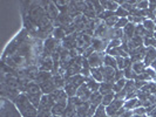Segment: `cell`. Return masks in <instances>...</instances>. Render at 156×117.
<instances>
[{
	"instance_id": "8d00e7d4",
	"label": "cell",
	"mask_w": 156,
	"mask_h": 117,
	"mask_svg": "<svg viewBox=\"0 0 156 117\" xmlns=\"http://www.w3.org/2000/svg\"><path fill=\"white\" fill-rule=\"evenodd\" d=\"M92 4H93L94 11H95L96 15H100L102 12L105 11V8L102 7V5H101V1H92Z\"/></svg>"
},
{
	"instance_id": "ba28073f",
	"label": "cell",
	"mask_w": 156,
	"mask_h": 117,
	"mask_svg": "<svg viewBox=\"0 0 156 117\" xmlns=\"http://www.w3.org/2000/svg\"><path fill=\"white\" fill-rule=\"evenodd\" d=\"M60 46H61V41L56 40L53 36H51V38H48L47 40L44 41V49L47 50V52H49L51 54L55 53Z\"/></svg>"
},
{
	"instance_id": "d6986e66",
	"label": "cell",
	"mask_w": 156,
	"mask_h": 117,
	"mask_svg": "<svg viewBox=\"0 0 156 117\" xmlns=\"http://www.w3.org/2000/svg\"><path fill=\"white\" fill-rule=\"evenodd\" d=\"M52 77H53V74L51 71H39V74H38V76H37L34 82H37L40 86L41 83H44V82H46L48 80H51Z\"/></svg>"
},
{
	"instance_id": "ac0fdd59",
	"label": "cell",
	"mask_w": 156,
	"mask_h": 117,
	"mask_svg": "<svg viewBox=\"0 0 156 117\" xmlns=\"http://www.w3.org/2000/svg\"><path fill=\"white\" fill-rule=\"evenodd\" d=\"M102 7L105 8V11H110V12H116L117 8L120 7V5L117 4V1H110V0H105L101 1Z\"/></svg>"
},
{
	"instance_id": "cb8c5ba5",
	"label": "cell",
	"mask_w": 156,
	"mask_h": 117,
	"mask_svg": "<svg viewBox=\"0 0 156 117\" xmlns=\"http://www.w3.org/2000/svg\"><path fill=\"white\" fill-rule=\"evenodd\" d=\"M102 100H103V96L99 91H95V93H92L89 102H90V104H93L95 107H99L102 104Z\"/></svg>"
},
{
	"instance_id": "e575fe53",
	"label": "cell",
	"mask_w": 156,
	"mask_h": 117,
	"mask_svg": "<svg viewBox=\"0 0 156 117\" xmlns=\"http://www.w3.org/2000/svg\"><path fill=\"white\" fill-rule=\"evenodd\" d=\"M128 23H129V21H128V18H120L114 28H117V29H123V28H125Z\"/></svg>"
},
{
	"instance_id": "2e32d148",
	"label": "cell",
	"mask_w": 156,
	"mask_h": 117,
	"mask_svg": "<svg viewBox=\"0 0 156 117\" xmlns=\"http://www.w3.org/2000/svg\"><path fill=\"white\" fill-rule=\"evenodd\" d=\"M90 107V102H82L80 105L76 107V116L78 117H87L88 110Z\"/></svg>"
},
{
	"instance_id": "ee69618b",
	"label": "cell",
	"mask_w": 156,
	"mask_h": 117,
	"mask_svg": "<svg viewBox=\"0 0 156 117\" xmlns=\"http://www.w3.org/2000/svg\"><path fill=\"white\" fill-rule=\"evenodd\" d=\"M122 78H125V71L123 70H117L116 74H115V82L119 80H122Z\"/></svg>"
},
{
	"instance_id": "d4e9b609",
	"label": "cell",
	"mask_w": 156,
	"mask_h": 117,
	"mask_svg": "<svg viewBox=\"0 0 156 117\" xmlns=\"http://www.w3.org/2000/svg\"><path fill=\"white\" fill-rule=\"evenodd\" d=\"M103 66L106 67H112L114 69H117V64H116V59L114 56H110L106 53V56L103 59Z\"/></svg>"
},
{
	"instance_id": "836d02e7",
	"label": "cell",
	"mask_w": 156,
	"mask_h": 117,
	"mask_svg": "<svg viewBox=\"0 0 156 117\" xmlns=\"http://www.w3.org/2000/svg\"><path fill=\"white\" fill-rule=\"evenodd\" d=\"M119 19H120V18H117L116 15H113V16H110V18H108L107 20H105V23H106L108 27H110V28H114L115 25L117 23V21H119Z\"/></svg>"
},
{
	"instance_id": "ffe728a7",
	"label": "cell",
	"mask_w": 156,
	"mask_h": 117,
	"mask_svg": "<svg viewBox=\"0 0 156 117\" xmlns=\"http://www.w3.org/2000/svg\"><path fill=\"white\" fill-rule=\"evenodd\" d=\"M113 86H114V83H112V82H101V83H100L99 93L101 94L102 96H105V95H107V94L114 93V91H113Z\"/></svg>"
},
{
	"instance_id": "ab89813d",
	"label": "cell",
	"mask_w": 156,
	"mask_h": 117,
	"mask_svg": "<svg viewBox=\"0 0 156 117\" xmlns=\"http://www.w3.org/2000/svg\"><path fill=\"white\" fill-rule=\"evenodd\" d=\"M144 73L148 75L151 81H156V70H154L151 67H148L147 69L144 70Z\"/></svg>"
},
{
	"instance_id": "f1b7e54d",
	"label": "cell",
	"mask_w": 156,
	"mask_h": 117,
	"mask_svg": "<svg viewBox=\"0 0 156 117\" xmlns=\"http://www.w3.org/2000/svg\"><path fill=\"white\" fill-rule=\"evenodd\" d=\"M126 83H127V80H126V78H122V80L116 81V82L114 83V86H113V91H114L115 94L122 91V90L125 89Z\"/></svg>"
},
{
	"instance_id": "7bdbcfd3",
	"label": "cell",
	"mask_w": 156,
	"mask_h": 117,
	"mask_svg": "<svg viewBox=\"0 0 156 117\" xmlns=\"http://www.w3.org/2000/svg\"><path fill=\"white\" fill-rule=\"evenodd\" d=\"M94 52H95V50H94L93 47H92V46L88 47V48H86V49H85V52H83V54H82V56H83V57H86V59H88V57H89L90 55L93 54Z\"/></svg>"
},
{
	"instance_id": "60d3db41",
	"label": "cell",
	"mask_w": 156,
	"mask_h": 117,
	"mask_svg": "<svg viewBox=\"0 0 156 117\" xmlns=\"http://www.w3.org/2000/svg\"><path fill=\"white\" fill-rule=\"evenodd\" d=\"M136 8L140 11H144L149 8V1H137L136 4Z\"/></svg>"
},
{
	"instance_id": "f546056e",
	"label": "cell",
	"mask_w": 156,
	"mask_h": 117,
	"mask_svg": "<svg viewBox=\"0 0 156 117\" xmlns=\"http://www.w3.org/2000/svg\"><path fill=\"white\" fill-rule=\"evenodd\" d=\"M42 95L44 94L40 93V94H37V95H30V96H27L28 97V100L31 101V103L38 109L40 105V102H41V97H42Z\"/></svg>"
},
{
	"instance_id": "8992f818",
	"label": "cell",
	"mask_w": 156,
	"mask_h": 117,
	"mask_svg": "<svg viewBox=\"0 0 156 117\" xmlns=\"http://www.w3.org/2000/svg\"><path fill=\"white\" fill-rule=\"evenodd\" d=\"M123 104H125L123 100H116L115 98L108 107H106V111H107L108 117H116L119 110L121 108H123Z\"/></svg>"
},
{
	"instance_id": "d590c367",
	"label": "cell",
	"mask_w": 156,
	"mask_h": 117,
	"mask_svg": "<svg viewBox=\"0 0 156 117\" xmlns=\"http://www.w3.org/2000/svg\"><path fill=\"white\" fill-rule=\"evenodd\" d=\"M115 15L117 16V18H128V16L130 15V13L127 11V9H125L123 7H120L117 8V11L115 12Z\"/></svg>"
},
{
	"instance_id": "44dd1931",
	"label": "cell",
	"mask_w": 156,
	"mask_h": 117,
	"mask_svg": "<svg viewBox=\"0 0 156 117\" xmlns=\"http://www.w3.org/2000/svg\"><path fill=\"white\" fill-rule=\"evenodd\" d=\"M135 28H136V25L129 22L125 28H123V36H126L127 39H132L134 35H135Z\"/></svg>"
},
{
	"instance_id": "4dcf8cb0",
	"label": "cell",
	"mask_w": 156,
	"mask_h": 117,
	"mask_svg": "<svg viewBox=\"0 0 156 117\" xmlns=\"http://www.w3.org/2000/svg\"><path fill=\"white\" fill-rule=\"evenodd\" d=\"M142 26L144 27V29L147 32H151V33H155V22L154 20L151 19H144V21L142 22Z\"/></svg>"
},
{
	"instance_id": "5b68a950",
	"label": "cell",
	"mask_w": 156,
	"mask_h": 117,
	"mask_svg": "<svg viewBox=\"0 0 156 117\" xmlns=\"http://www.w3.org/2000/svg\"><path fill=\"white\" fill-rule=\"evenodd\" d=\"M106 56V53H98L94 52L93 54L88 57V62L90 68H100L103 66V59Z\"/></svg>"
},
{
	"instance_id": "5bb4252c",
	"label": "cell",
	"mask_w": 156,
	"mask_h": 117,
	"mask_svg": "<svg viewBox=\"0 0 156 117\" xmlns=\"http://www.w3.org/2000/svg\"><path fill=\"white\" fill-rule=\"evenodd\" d=\"M23 93L26 94L27 96H30V95H37V94H40L42 93V91H41V88H40L39 84L37 82L32 81L30 83H27V86L25 87Z\"/></svg>"
},
{
	"instance_id": "7dc6e473",
	"label": "cell",
	"mask_w": 156,
	"mask_h": 117,
	"mask_svg": "<svg viewBox=\"0 0 156 117\" xmlns=\"http://www.w3.org/2000/svg\"><path fill=\"white\" fill-rule=\"evenodd\" d=\"M53 117H61V116H53Z\"/></svg>"
},
{
	"instance_id": "bcb514c9",
	"label": "cell",
	"mask_w": 156,
	"mask_h": 117,
	"mask_svg": "<svg viewBox=\"0 0 156 117\" xmlns=\"http://www.w3.org/2000/svg\"><path fill=\"white\" fill-rule=\"evenodd\" d=\"M154 22H155V31H154V32H155V33H156V19H155V20H154Z\"/></svg>"
},
{
	"instance_id": "484cf974",
	"label": "cell",
	"mask_w": 156,
	"mask_h": 117,
	"mask_svg": "<svg viewBox=\"0 0 156 117\" xmlns=\"http://www.w3.org/2000/svg\"><path fill=\"white\" fill-rule=\"evenodd\" d=\"M132 69H133V71L136 75H141V74L144 73V70L147 69V67H146V64H144L143 61H141V62L133 63V64H132Z\"/></svg>"
},
{
	"instance_id": "b9f144b4",
	"label": "cell",
	"mask_w": 156,
	"mask_h": 117,
	"mask_svg": "<svg viewBox=\"0 0 156 117\" xmlns=\"http://www.w3.org/2000/svg\"><path fill=\"white\" fill-rule=\"evenodd\" d=\"M133 114H134V115L144 116V115H147V109H146L144 107H140V108H137V109L133 110Z\"/></svg>"
},
{
	"instance_id": "e0dca14e",
	"label": "cell",
	"mask_w": 156,
	"mask_h": 117,
	"mask_svg": "<svg viewBox=\"0 0 156 117\" xmlns=\"http://www.w3.org/2000/svg\"><path fill=\"white\" fill-rule=\"evenodd\" d=\"M142 107V104H141L140 100L136 97V98H132V100H126L125 101V104H123V108L127 110H135L137 109V108H140Z\"/></svg>"
},
{
	"instance_id": "9a60e30c",
	"label": "cell",
	"mask_w": 156,
	"mask_h": 117,
	"mask_svg": "<svg viewBox=\"0 0 156 117\" xmlns=\"http://www.w3.org/2000/svg\"><path fill=\"white\" fill-rule=\"evenodd\" d=\"M66 81L72 83V84H74L76 88H79V87H81L82 84L86 83V77H83L81 74H78V75H74V76H70V77L66 78Z\"/></svg>"
},
{
	"instance_id": "9c48e42d",
	"label": "cell",
	"mask_w": 156,
	"mask_h": 117,
	"mask_svg": "<svg viewBox=\"0 0 156 117\" xmlns=\"http://www.w3.org/2000/svg\"><path fill=\"white\" fill-rule=\"evenodd\" d=\"M100 69H101L102 75H103V82L115 83V74H116L117 69H114L112 67H106V66L100 67Z\"/></svg>"
},
{
	"instance_id": "1f68e13d",
	"label": "cell",
	"mask_w": 156,
	"mask_h": 117,
	"mask_svg": "<svg viewBox=\"0 0 156 117\" xmlns=\"http://www.w3.org/2000/svg\"><path fill=\"white\" fill-rule=\"evenodd\" d=\"M115 100V93H110V94H107V95H105L103 96V100H102V105H105V107H108L112 102Z\"/></svg>"
},
{
	"instance_id": "4316f807",
	"label": "cell",
	"mask_w": 156,
	"mask_h": 117,
	"mask_svg": "<svg viewBox=\"0 0 156 117\" xmlns=\"http://www.w3.org/2000/svg\"><path fill=\"white\" fill-rule=\"evenodd\" d=\"M52 36L55 38L56 40H59V41H62L67 36V34H66V32H65V29H63L62 27H56V28H54V31H53Z\"/></svg>"
},
{
	"instance_id": "7a4b0ae2",
	"label": "cell",
	"mask_w": 156,
	"mask_h": 117,
	"mask_svg": "<svg viewBox=\"0 0 156 117\" xmlns=\"http://www.w3.org/2000/svg\"><path fill=\"white\" fill-rule=\"evenodd\" d=\"M0 117H23L16 104L5 97H1L0 102Z\"/></svg>"
},
{
	"instance_id": "3957f363",
	"label": "cell",
	"mask_w": 156,
	"mask_h": 117,
	"mask_svg": "<svg viewBox=\"0 0 156 117\" xmlns=\"http://www.w3.org/2000/svg\"><path fill=\"white\" fill-rule=\"evenodd\" d=\"M41 6L42 8L45 9V12H46V15L52 20V21H54L56 20L59 15H60V11H59V8L58 6L54 4V1H41Z\"/></svg>"
},
{
	"instance_id": "4fadbf2b",
	"label": "cell",
	"mask_w": 156,
	"mask_h": 117,
	"mask_svg": "<svg viewBox=\"0 0 156 117\" xmlns=\"http://www.w3.org/2000/svg\"><path fill=\"white\" fill-rule=\"evenodd\" d=\"M40 88H41V91H42L44 95H51L53 91H55L58 89L56 86H55L53 77L51 78V80H48V81H46V82H44V83H41Z\"/></svg>"
},
{
	"instance_id": "52a82bcc",
	"label": "cell",
	"mask_w": 156,
	"mask_h": 117,
	"mask_svg": "<svg viewBox=\"0 0 156 117\" xmlns=\"http://www.w3.org/2000/svg\"><path fill=\"white\" fill-rule=\"evenodd\" d=\"M108 43H109V41L103 40L101 38L93 36V40H92V47L94 48V50L98 52V53H106L107 49H108Z\"/></svg>"
},
{
	"instance_id": "277c9868",
	"label": "cell",
	"mask_w": 156,
	"mask_h": 117,
	"mask_svg": "<svg viewBox=\"0 0 156 117\" xmlns=\"http://www.w3.org/2000/svg\"><path fill=\"white\" fill-rule=\"evenodd\" d=\"M38 68L40 71H53L54 68V61L52 56H41L38 62Z\"/></svg>"
},
{
	"instance_id": "7c38bea8",
	"label": "cell",
	"mask_w": 156,
	"mask_h": 117,
	"mask_svg": "<svg viewBox=\"0 0 156 117\" xmlns=\"http://www.w3.org/2000/svg\"><path fill=\"white\" fill-rule=\"evenodd\" d=\"M76 96H78L82 102H88L89 101V98H90V96H92V91L88 89L87 84L85 83V84H82L81 87H79L78 88Z\"/></svg>"
},
{
	"instance_id": "30bf717a",
	"label": "cell",
	"mask_w": 156,
	"mask_h": 117,
	"mask_svg": "<svg viewBox=\"0 0 156 117\" xmlns=\"http://www.w3.org/2000/svg\"><path fill=\"white\" fill-rule=\"evenodd\" d=\"M76 36H78V33H74L72 35H67L65 39L61 41V45H62L63 48L68 49V50H72V49H76Z\"/></svg>"
},
{
	"instance_id": "f6af8a7d",
	"label": "cell",
	"mask_w": 156,
	"mask_h": 117,
	"mask_svg": "<svg viewBox=\"0 0 156 117\" xmlns=\"http://www.w3.org/2000/svg\"><path fill=\"white\" fill-rule=\"evenodd\" d=\"M150 67H151V68H153L154 70H156V60L153 63H151V64H150Z\"/></svg>"
},
{
	"instance_id": "74e56055",
	"label": "cell",
	"mask_w": 156,
	"mask_h": 117,
	"mask_svg": "<svg viewBox=\"0 0 156 117\" xmlns=\"http://www.w3.org/2000/svg\"><path fill=\"white\" fill-rule=\"evenodd\" d=\"M133 111L132 110H127L125 108H121L117 112L116 117H133Z\"/></svg>"
},
{
	"instance_id": "7402d4cb",
	"label": "cell",
	"mask_w": 156,
	"mask_h": 117,
	"mask_svg": "<svg viewBox=\"0 0 156 117\" xmlns=\"http://www.w3.org/2000/svg\"><path fill=\"white\" fill-rule=\"evenodd\" d=\"M63 90H65V93L67 94V96H68V98H69V97L76 96L78 88L74 86V84H72V83H69V82L66 81V84H65V87H63Z\"/></svg>"
},
{
	"instance_id": "f35d334b",
	"label": "cell",
	"mask_w": 156,
	"mask_h": 117,
	"mask_svg": "<svg viewBox=\"0 0 156 117\" xmlns=\"http://www.w3.org/2000/svg\"><path fill=\"white\" fill-rule=\"evenodd\" d=\"M122 46V41L121 39H113L109 41L108 43V49H112V48H119V47Z\"/></svg>"
},
{
	"instance_id": "6da1fadb",
	"label": "cell",
	"mask_w": 156,
	"mask_h": 117,
	"mask_svg": "<svg viewBox=\"0 0 156 117\" xmlns=\"http://www.w3.org/2000/svg\"><path fill=\"white\" fill-rule=\"evenodd\" d=\"M12 102L16 104L23 117H38V109L32 104L25 93H21Z\"/></svg>"
},
{
	"instance_id": "d6a6232c",
	"label": "cell",
	"mask_w": 156,
	"mask_h": 117,
	"mask_svg": "<svg viewBox=\"0 0 156 117\" xmlns=\"http://www.w3.org/2000/svg\"><path fill=\"white\" fill-rule=\"evenodd\" d=\"M93 117H108L107 115V111H106V107L105 105H99L98 109L95 111V115Z\"/></svg>"
},
{
	"instance_id": "603a6c76",
	"label": "cell",
	"mask_w": 156,
	"mask_h": 117,
	"mask_svg": "<svg viewBox=\"0 0 156 117\" xmlns=\"http://www.w3.org/2000/svg\"><path fill=\"white\" fill-rule=\"evenodd\" d=\"M86 84H87V87H88V89H89L92 93L99 91V89H100V83L96 82L92 76L86 78Z\"/></svg>"
},
{
	"instance_id": "83f0119b",
	"label": "cell",
	"mask_w": 156,
	"mask_h": 117,
	"mask_svg": "<svg viewBox=\"0 0 156 117\" xmlns=\"http://www.w3.org/2000/svg\"><path fill=\"white\" fill-rule=\"evenodd\" d=\"M90 76L99 83L103 82V75H102V71L100 68H92L90 69Z\"/></svg>"
},
{
	"instance_id": "8fae6325",
	"label": "cell",
	"mask_w": 156,
	"mask_h": 117,
	"mask_svg": "<svg viewBox=\"0 0 156 117\" xmlns=\"http://www.w3.org/2000/svg\"><path fill=\"white\" fill-rule=\"evenodd\" d=\"M155 60H156V48L153 46L147 47V49H146V56H144V60H143L146 67L147 68L150 67V64L154 62Z\"/></svg>"
}]
</instances>
